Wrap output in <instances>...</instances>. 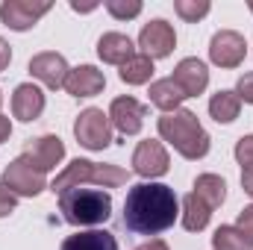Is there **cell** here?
Masks as SVG:
<instances>
[{"mask_svg": "<svg viewBox=\"0 0 253 250\" xmlns=\"http://www.w3.org/2000/svg\"><path fill=\"white\" fill-rule=\"evenodd\" d=\"M236 230L245 236V242L253 248V206H245V209L239 212V224H236Z\"/></svg>", "mask_w": 253, "mask_h": 250, "instance_id": "28", "label": "cell"}, {"mask_svg": "<svg viewBox=\"0 0 253 250\" xmlns=\"http://www.w3.org/2000/svg\"><path fill=\"white\" fill-rule=\"evenodd\" d=\"M177 85H180V91L186 94V97H197V94H203L206 91V85H209V71H206V65L200 62V59H183V62L174 68V77H171Z\"/></svg>", "mask_w": 253, "mask_h": 250, "instance_id": "15", "label": "cell"}, {"mask_svg": "<svg viewBox=\"0 0 253 250\" xmlns=\"http://www.w3.org/2000/svg\"><path fill=\"white\" fill-rule=\"evenodd\" d=\"M180 215V200L171 186L162 183H138L126 191L124 224L138 236H159L174 227Z\"/></svg>", "mask_w": 253, "mask_h": 250, "instance_id": "1", "label": "cell"}, {"mask_svg": "<svg viewBox=\"0 0 253 250\" xmlns=\"http://www.w3.org/2000/svg\"><path fill=\"white\" fill-rule=\"evenodd\" d=\"M68 71H71V68L65 62V56L62 53H53V50L39 53V56L30 59V74H33L39 83H44L47 88H62Z\"/></svg>", "mask_w": 253, "mask_h": 250, "instance_id": "13", "label": "cell"}, {"mask_svg": "<svg viewBox=\"0 0 253 250\" xmlns=\"http://www.w3.org/2000/svg\"><path fill=\"white\" fill-rule=\"evenodd\" d=\"M248 6H251V12H253V0H248Z\"/></svg>", "mask_w": 253, "mask_h": 250, "instance_id": "35", "label": "cell"}, {"mask_svg": "<svg viewBox=\"0 0 253 250\" xmlns=\"http://www.w3.org/2000/svg\"><path fill=\"white\" fill-rule=\"evenodd\" d=\"M21 156H24L36 171L47 174V171H53V168L65 159V144H62L59 135H39V138L27 141V147H24Z\"/></svg>", "mask_w": 253, "mask_h": 250, "instance_id": "11", "label": "cell"}, {"mask_svg": "<svg viewBox=\"0 0 253 250\" xmlns=\"http://www.w3.org/2000/svg\"><path fill=\"white\" fill-rule=\"evenodd\" d=\"M50 9H53V3H47V0H42V3H36V0H3L0 3V21L9 30L21 33V30L36 27L39 18H44Z\"/></svg>", "mask_w": 253, "mask_h": 250, "instance_id": "7", "label": "cell"}, {"mask_svg": "<svg viewBox=\"0 0 253 250\" xmlns=\"http://www.w3.org/2000/svg\"><path fill=\"white\" fill-rule=\"evenodd\" d=\"M97 56L109 65H124L129 56H135V47L124 33H103L97 42Z\"/></svg>", "mask_w": 253, "mask_h": 250, "instance_id": "17", "label": "cell"}, {"mask_svg": "<svg viewBox=\"0 0 253 250\" xmlns=\"http://www.w3.org/2000/svg\"><path fill=\"white\" fill-rule=\"evenodd\" d=\"M3 186L9 188L12 194H18V197H36V194H42L47 188V183H44V174L42 171H36L24 156H18L15 162L6 165Z\"/></svg>", "mask_w": 253, "mask_h": 250, "instance_id": "6", "label": "cell"}, {"mask_svg": "<svg viewBox=\"0 0 253 250\" xmlns=\"http://www.w3.org/2000/svg\"><path fill=\"white\" fill-rule=\"evenodd\" d=\"M138 47H141L144 56H150V59H165V56H171L174 47H177V33H174V27H171L168 21L156 18V21H150V24L141 27V33H138Z\"/></svg>", "mask_w": 253, "mask_h": 250, "instance_id": "8", "label": "cell"}, {"mask_svg": "<svg viewBox=\"0 0 253 250\" xmlns=\"http://www.w3.org/2000/svg\"><path fill=\"white\" fill-rule=\"evenodd\" d=\"M9 62H12V47L0 39V71H6V68H9Z\"/></svg>", "mask_w": 253, "mask_h": 250, "instance_id": "31", "label": "cell"}, {"mask_svg": "<svg viewBox=\"0 0 253 250\" xmlns=\"http://www.w3.org/2000/svg\"><path fill=\"white\" fill-rule=\"evenodd\" d=\"M126 180H129V174H126L124 168H118V165H97V162H88V159H74L62 174L53 180L50 191L62 194L68 188H80V186H85V183L100 186V188H115V186H124Z\"/></svg>", "mask_w": 253, "mask_h": 250, "instance_id": "4", "label": "cell"}, {"mask_svg": "<svg viewBox=\"0 0 253 250\" xmlns=\"http://www.w3.org/2000/svg\"><path fill=\"white\" fill-rule=\"evenodd\" d=\"M147 118V106H141L135 97H115L109 106V121L121 135H135Z\"/></svg>", "mask_w": 253, "mask_h": 250, "instance_id": "12", "label": "cell"}, {"mask_svg": "<svg viewBox=\"0 0 253 250\" xmlns=\"http://www.w3.org/2000/svg\"><path fill=\"white\" fill-rule=\"evenodd\" d=\"M12 112H15V118H21L27 124L36 121L44 112V91L33 83H21L12 94Z\"/></svg>", "mask_w": 253, "mask_h": 250, "instance_id": "16", "label": "cell"}, {"mask_svg": "<svg viewBox=\"0 0 253 250\" xmlns=\"http://www.w3.org/2000/svg\"><path fill=\"white\" fill-rule=\"evenodd\" d=\"M150 77H153V59L144 53H135L121 65V80L126 85H144L150 83Z\"/></svg>", "mask_w": 253, "mask_h": 250, "instance_id": "23", "label": "cell"}, {"mask_svg": "<svg viewBox=\"0 0 253 250\" xmlns=\"http://www.w3.org/2000/svg\"><path fill=\"white\" fill-rule=\"evenodd\" d=\"M138 250H168V245H165L162 239H150L147 245H141V248H138Z\"/></svg>", "mask_w": 253, "mask_h": 250, "instance_id": "34", "label": "cell"}, {"mask_svg": "<svg viewBox=\"0 0 253 250\" xmlns=\"http://www.w3.org/2000/svg\"><path fill=\"white\" fill-rule=\"evenodd\" d=\"M236 94H239V100H245V103H253V71H251V74H245V77H239Z\"/></svg>", "mask_w": 253, "mask_h": 250, "instance_id": "30", "label": "cell"}, {"mask_svg": "<svg viewBox=\"0 0 253 250\" xmlns=\"http://www.w3.org/2000/svg\"><path fill=\"white\" fill-rule=\"evenodd\" d=\"M15 206H18V194H12L9 188L3 186V180H0V218L12 215V212H15Z\"/></svg>", "mask_w": 253, "mask_h": 250, "instance_id": "29", "label": "cell"}, {"mask_svg": "<svg viewBox=\"0 0 253 250\" xmlns=\"http://www.w3.org/2000/svg\"><path fill=\"white\" fill-rule=\"evenodd\" d=\"M242 186H245V191L253 197V168H245V171H242Z\"/></svg>", "mask_w": 253, "mask_h": 250, "instance_id": "33", "label": "cell"}, {"mask_svg": "<svg viewBox=\"0 0 253 250\" xmlns=\"http://www.w3.org/2000/svg\"><path fill=\"white\" fill-rule=\"evenodd\" d=\"M62 250H118V242L106 230H88V233L68 236L62 242Z\"/></svg>", "mask_w": 253, "mask_h": 250, "instance_id": "19", "label": "cell"}, {"mask_svg": "<svg viewBox=\"0 0 253 250\" xmlns=\"http://www.w3.org/2000/svg\"><path fill=\"white\" fill-rule=\"evenodd\" d=\"M194 194H197L209 209H215V206H221L224 197H227V183H224L218 174H200V177L194 180Z\"/></svg>", "mask_w": 253, "mask_h": 250, "instance_id": "22", "label": "cell"}, {"mask_svg": "<svg viewBox=\"0 0 253 250\" xmlns=\"http://www.w3.org/2000/svg\"><path fill=\"white\" fill-rule=\"evenodd\" d=\"M106 12L118 21H129L141 12V3L138 0H106Z\"/></svg>", "mask_w": 253, "mask_h": 250, "instance_id": "26", "label": "cell"}, {"mask_svg": "<svg viewBox=\"0 0 253 250\" xmlns=\"http://www.w3.org/2000/svg\"><path fill=\"white\" fill-rule=\"evenodd\" d=\"M209 218H212V209H209L194 191L183 197V227H186L189 233H200V230H206Z\"/></svg>", "mask_w": 253, "mask_h": 250, "instance_id": "21", "label": "cell"}, {"mask_svg": "<svg viewBox=\"0 0 253 250\" xmlns=\"http://www.w3.org/2000/svg\"><path fill=\"white\" fill-rule=\"evenodd\" d=\"M59 212L74 227H97L112 215V194L103 188H68L59 194Z\"/></svg>", "mask_w": 253, "mask_h": 250, "instance_id": "3", "label": "cell"}, {"mask_svg": "<svg viewBox=\"0 0 253 250\" xmlns=\"http://www.w3.org/2000/svg\"><path fill=\"white\" fill-rule=\"evenodd\" d=\"M9 135H12V121H9L6 115H0V144H3Z\"/></svg>", "mask_w": 253, "mask_h": 250, "instance_id": "32", "label": "cell"}, {"mask_svg": "<svg viewBox=\"0 0 253 250\" xmlns=\"http://www.w3.org/2000/svg\"><path fill=\"white\" fill-rule=\"evenodd\" d=\"M106 85V77L103 71H97L94 65H80V68H71L68 77H65V91L74 94V97H94L100 94Z\"/></svg>", "mask_w": 253, "mask_h": 250, "instance_id": "14", "label": "cell"}, {"mask_svg": "<svg viewBox=\"0 0 253 250\" xmlns=\"http://www.w3.org/2000/svg\"><path fill=\"white\" fill-rule=\"evenodd\" d=\"M183 100H186V94L180 91V85H177L171 77L150 83V103H153V106H159L165 115H168V112H177Z\"/></svg>", "mask_w": 253, "mask_h": 250, "instance_id": "18", "label": "cell"}, {"mask_svg": "<svg viewBox=\"0 0 253 250\" xmlns=\"http://www.w3.org/2000/svg\"><path fill=\"white\" fill-rule=\"evenodd\" d=\"M168 168H171V159H168V150H165L162 141H153V138L138 141V147L132 153V171L138 177L153 180V177L168 174Z\"/></svg>", "mask_w": 253, "mask_h": 250, "instance_id": "9", "label": "cell"}, {"mask_svg": "<svg viewBox=\"0 0 253 250\" xmlns=\"http://www.w3.org/2000/svg\"><path fill=\"white\" fill-rule=\"evenodd\" d=\"M0 103H3V97H0Z\"/></svg>", "mask_w": 253, "mask_h": 250, "instance_id": "36", "label": "cell"}, {"mask_svg": "<svg viewBox=\"0 0 253 250\" xmlns=\"http://www.w3.org/2000/svg\"><path fill=\"white\" fill-rule=\"evenodd\" d=\"M212 248L215 250H253L248 242H245V236L236 230V227H218L215 230V236H212Z\"/></svg>", "mask_w": 253, "mask_h": 250, "instance_id": "24", "label": "cell"}, {"mask_svg": "<svg viewBox=\"0 0 253 250\" xmlns=\"http://www.w3.org/2000/svg\"><path fill=\"white\" fill-rule=\"evenodd\" d=\"M239 112H242V100H239L236 91L221 88L218 94H212V100H209V115H212L218 124H230V121H236Z\"/></svg>", "mask_w": 253, "mask_h": 250, "instance_id": "20", "label": "cell"}, {"mask_svg": "<svg viewBox=\"0 0 253 250\" xmlns=\"http://www.w3.org/2000/svg\"><path fill=\"white\" fill-rule=\"evenodd\" d=\"M236 159L242 168H253V135H242L236 141Z\"/></svg>", "mask_w": 253, "mask_h": 250, "instance_id": "27", "label": "cell"}, {"mask_svg": "<svg viewBox=\"0 0 253 250\" xmlns=\"http://www.w3.org/2000/svg\"><path fill=\"white\" fill-rule=\"evenodd\" d=\"M248 56V44L245 36H239L236 30H221L212 36L209 42V59L218 68H239Z\"/></svg>", "mask_w": 253, "mask_h": 250, "instance_id": "10", "label": "cell"}, {"mask_svg": "<svg viewBox=\"0 0 253 250\" xmlns=\"http://www.w3.org/2000/svg\"><path fill=\"white\" fill-rule=\"evenodd\" d=\"M174 9H177V15L183 18V21H189V24H197L203 15H209V0H177L174 3Z\"/></svg>", "mask_w": 253, "mask_h": 250, "instance_id": "25", "label": "cell"}, {"mask_svg": "<svg viewBox=\"0 0 253 250\" xmlns=\"http://www.w3.org/2000/svg\"><path fill=\"white\" fill-rule=\"evenodd\" d=\"M74 135L85 150H103V147L112 144V121L103 109L88 106L74 121Z\"/></svg>", "mask_w": 253, "mask_h": 250, "instance_id": "5", "label": "cell"}, {"mask_svg": "<svg viewBox=\"0 0 253 250\" xmlns=\"http://www.w3.org/2000/svg\"><path fill=\"white\" fill-rule=\"evenodd\" d=\"M159 135L168 141L180 156L186 159H203L209 153V132L197 121V115L189 109H177L159 118Z\"/></svg>", "mask_w": 253, "mask_h": 250, "instance_id": "2", "label": "cell"}]
</instances>
